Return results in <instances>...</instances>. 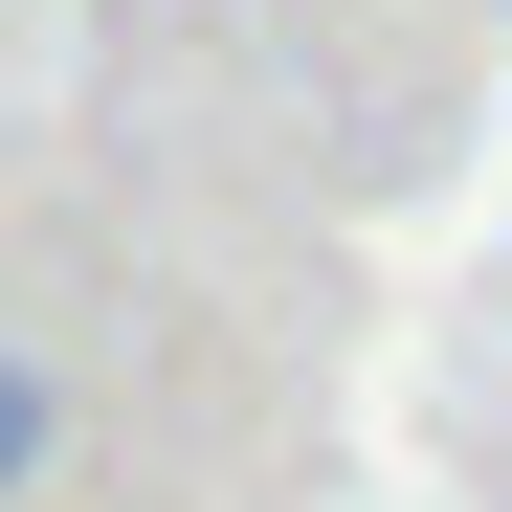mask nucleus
Wrapping results in <instances>:
<instances>
[{
	"label": "nucleus",
	"mask_w": 512,
	"mask_h": 512,
	"mask_svg": "<svg viewBox=\"0 0 512 512\" xmlns=\"http://www.w3.org/2000/svg\"><path fill=\"white\" fill-rule=\"evenodd\" d=\"M45 468H67V379H45V357H23V334H0V512H23V490H45Z\"/></svg>",
	"instance_id": "f257e3e1"
}]
</instances>
